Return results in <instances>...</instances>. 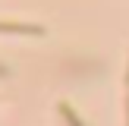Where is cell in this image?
<instances>
[{"label":"cell","mask_w":129,"mask_h":126,"mask_svg":"<svg viewBox=\"0 0 129 126\" xmlns=\"http://www.w3.org/2000/svg\"><path fill=\"white\" fill-rule=\"evenodd\" d=\"M57 110H60V117L66 120V126H82V123H79V117H76V110H73L69 104H57Z\"/></svg>","instance_id":"cell-1"},{"label":"cell","mask_w":129,"mask_h":126,"mask_svg":"<svg viewBox=\"0 0 129 126\" xmlns=\"http://www.w3.org/2000/svg\"><path fill=\"white\" fill-rule=\"evenodd\" d=\"M0 76H6V69H3V66H0Z\"/></svg>","instance_id":"cell-2"}]
</instances>
